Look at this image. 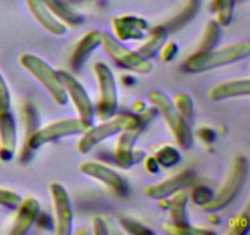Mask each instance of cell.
<instances>
[{"mask_svg": "<svg viewBox=\"0 0 250 235\" xmlns=\"http://www.w3.org/2000/svg\"><path fill=\"white\" fill-rule=\"evenodd\" d=\"M11 107V94L4 76L0 72V113L6 112Z\"/></svg>", "mask_w": 250, "mask_h": 235, "instance_id": "836d02e7", "label": "cell"}, {"mask_svg": "<svg viewBox=\"0 0 250 235\" xmlns=\"http://www.w3.org/2000/svg\"><path fill=\"white\" fill-rule=\"evenodd\" d=\"M160 164L161 168L170 169L172 166H176L177 164L181 163L182 157H181L180 151L172 146H163L156 151L155 156H154Z\"/></svg>", "mask_w": 250, "mask_h": 235, "instance_id": "83f0119b", "label": "cell"}, {"mask_svg": "<svg viewBox=\"0 0 250 235\" xmlns=\"http://www.w3.org/2000/svg\"><path fill=\"white\" fill-rule=\"evenodd\" d=\"M90 126L92 125L83 121L80 118H73V119H61L51 122L46 126L39 127L31 137L24 140L23 147H22L21 154H20V163H29L33 158L34 152L43 144L63 139V137L82 135Z\"/></svg>", "mask_w": 250, "mask_h": 235, "instance_id": "7a4b0ae2", "label": "cell"}, {"mask_svg": "<svg viewBox=\"0 0 250 235\" xmlns=\"http://www.w3.org/2000/svg\"><path fill=\"white\" fill-rule=\"evenodd\" d=\"M102 43V32L89 31L77 42L70 56V65L73 70L80 71L90 54L99 48Z\"/></svg>", "mask_w": 250, "mask_h": 235, "instance_id": "ac0fdd59", "label": "cell"}, {"mask_svg": "<svg viewBox=\"0 0 250 235\" xmlns=\"http://www.w3.org/2000/svg\"><path fill=\"white\" fill-rule=\"evenodd\" d=\"M136 121L137 115L121 114L103 120L102 124L97 125V126L92 125L84 134H82L83 136L78 141V151L82 154L89 153L95 146L102 143L105 140L115 136V135H119L120 132L124 131L126 127L131 126Z\"/></svg>", "mask_w": 250, "mask_h": 235, "instance_id": "52a82bcc", "label": "cell"}, {"mask_svg": "<svg viewBox=\"0 0 250 235\" xmlns=\"http://www.w3.org/2000/svg\"><path fill=\"white\" fill-rule=\"evenodd\" d=\"M248 158L244 156L236 157L224 185L215 193L211 202L208 203L205 207H203V210L209 213H215L221 210H225L242 192V190L246 186L247 180H248Z\"/></svg>", "mask_w": 250, "mask_h": 235, "instance_id": "5b68a950", "label": "cell"}, {"mask_svg": "<svg viewBox=\"0 0 250 235\" xmlns=\"http://www.w3.org/2000/svg\"><path fill=\"white\" fill-rule=\"evenodd\" d=\"M168 36H170V33H168L167 28L164 24L155 27L151 31L150 36L148 37L146 43L137 49V54L141 55L143 59H146V60L154 58L160 51L164 44L167 42Z\"/></svg>", "mask_w": 250, "mask_h": 235, "instance_id": "7402d4cb", "label": "cell"}, {"mask_svg": "<svg viewBox=\"0 0 250 235\" xmlns=\"http://www.w3.org/2000/svg\"><path fill=\"white\" fill-rule=\"evenodd\" d=\"M119 223L127 233H129V234H134V235L154 234L153 230L149 229V228L146 227L143 223L138 222V220L133 219V218L121 215V217L119 218Z\"/></svg>", "mask_w": 250, "mask_h": 235, "instance_id": "4dcf8cb0", "label": "cell"}, {"mask_svg": "<svg viewBox=\"0 0 250 235\" xmlns=\"http://www.w3.org/2000/svg\"><path fill=\"white\" fill-rule=\"evenodd\" d=\"M94 72L97 76L99 95L97 103L98 119L106 120L114 117L119 105L117 99V86L114 72L104 63H97L94 65Z\"/></svg>", "mask_w": 250, "mask_h": 235, "instance_id": "9c48e42d", "label": "cell"}, {"mask_svg": "<svg viewBox=\"0 0 250 235\" xmlns=\"http://www.w3.org/2000/svg\"><path fill=\"white\" fill-rule=\"evenodd\" d=\"M136 115L137 121L120 132L119 139L115 144L114 161L117 166L125 169V170L132 168L134 164L139 163L144 159L146 153L141 149H134V144H136L139 135L153 121V117L148 112H141Z\"/></svg>", "mask_w": 250, "mask_h": 235, "instance_id": "3957f363", "label": "cell"}, {"mask_svg": "<svg viewBox=\"0 0 250 235\" xmlns=\"http://www.w3.org/2000/svg\"><path fill=\"white\" fill-rule=\"evenodd\" d=\"M36 223L43 229H54V219L49 214L39 212L38 217H37Z\"/></svg>", "mask_w": 250, "mask_h": 235, "instance_id": "8d00e7d4", "label": "cell"}, {"mask_svg": "<svg viewBox=\"0 0 250 235\" xmlns=\"http://www.w3.org/2000/svg\"><path fill=\"white\" fill-rule=\"evenodd\" d=\"M58 73L60 76L61 81H62V85L65 87L66 93H67L68 99L72 100L73 105L77 110L80 119L93 125L95 114L94 105H93L92 100H90L89 95H88L87 91L84 90L82 83L67 71L59 70Z\"/></svg>", "mask_w": 250, "mask_h": 235, "instance_id": "8fae6325", "label": "cell"}, {"mask_svg": "<svg viewBox=\"0 0 250 235\" xmlns=\"http://www.w3.org/2000/svg\"><path fill=\"white\" fill-rule=\"evenodd\" d=\"M148 99L158 109L159 115H161L163 119L165 120L170 131L175 136L178 146L186 151L192 148L193 143H194V137H193V132L189 127V122L186 121L181 117L180 113L176 110L171 98L161 91L151 90L148 92Z\"/></svg>", "mask_w": 250, "mask_h": 235, "instance_id": "277c9868", "label": "cell"}, {"mask_svg": "<svg viewBox=\"0 0 250 235\" xmlns=\"http://www.w3.org/2000/svg\"><path fill=\"white\" fill-rule=\"evenodd\" d=\"M208 219H209V222L211 223V224H215V225H217V224H219V223H221V219H220V218L217 217V215L212 214V213H210V215H209V217H208Z\"/></svg>", "mask_w": 250, "mask_h": 235, "instance_id": "ab89813d", "label": "cell"}, {"mask_svg": "<svg viewBox=\"0 0 250 235\" xmlns=\"http://www.w3.org/2000/svg\"><path fill=\"white\" fill-rule=\"evenodd\" d=\"M144 166H146V169L150 174H158L161 169L160 164L158 163V161H156V158L154 156L144 158Z\"/></svg>", "mask_w": 250, "mask_h": 235, "instance_id": "f35d334b", "label": "cell"}, {"mask_svg": "<svg viewBox=\"0 0 250 235\" xmlns=\"http://www.w3.org/2000/svg\"><path fill=\"white\" fill-rule=\"evenodd\" d=\"M22 198L20 197L19 193L11 190H6V188H0V206H2V207L16 210Z\"/></svg>", "mask_w": 250, "mask_h": 235, "instance_id": "d6a6232c", "label": "cell"}, {"mask_svg": "<svg viewBox=\"0 0 250 235\" xmlns=\"http://www.w3.org/2000/svg\"><path fill=\"white\" fill-rule=\"evenodd\" d=\"M250 80L249 78H239V80L226 81L215 85L208 92V97L212 102L229 99V98L249 95Z\"/></svg>", "mask_w": 250, "mask_h": 235, "instance_id": "d6986e66", "label": "cell"}, {"mask_svg": "<svg viewBox=\"0 0 250 235\" xmlns=\"http://www.w3.org/2000/svg\"><path fill=\"white\" fill-rule=\"evenodd\" d=\"M93 232L94 234L102 235V234H109V229H107V225L105 223V220L103 218L97 217L93 219Z\"/></svg>", "mask_w": 250, "mask_h": 235, "instance_id": "74e56055", "label": "cell"}, {"mask_svg": "<svg viewBox=\"0 0 250 235\" xmlns=\"http://www.w3.org/2000/svg\"><path fill=\"white\" fill-rule=\"evenodd\" d=\"M24 1H26L27 7H28L33 19L46 32L58 37L65 36L67 33V26L59 21L42 0H24Z\"/></svg>", "mask_w": 250, "mask_h": 235, "instance_id": "2e32d148", "label": "cell"}, {"mask_svg": "<svg viewBox=\"0 0 250 235\" xmlns=\"http://www.w3.org/2000/svg\"><path fill=\"white\" fill-rule=\"evenodd\" d=\"M198 137H199L202 141L207 142V143H212V142L216 140L217 135L214 129L204 126V127H200V129L198 130Z\"/></svg>", "mask_w": 250, "mask_h": 235, "instance_id": "d590c367", "label": "cell"}, {"mask_svg": "<svg viewBox=\"0 0 250 235\" xmlns=\"http://www.w3.org/2000/svg\"><path fill=\"white\" fill-rule=\"evenodd\" d=\"M100 47L120 68L125 70L136 73H149L153 71L154 65L150 61L142 58L137 51L125 47L122 42L115 38L109 32H102Z\"/></svg>", "mask_w": 250, "mask_h": 235, "instance_id": "ba28073f", "label": "cell"}, {"mask_svg": "<svg viewBox=\"0 0 250 235\" xmlns=\"http://www.w3.org/2000/svg\"><path fill=\"white\" fill-rule=\"evenodd\" d=\"M46 5L51 14L65 24L70 26H80L85 21L82 14L73 10L65 0H42Z\"/></svg>", "mask_w": 250, "mask_h": 235, "instance_id": "ffe728a7", "label": "cell"}, {"mask_svg": "<svg viewBox=\"0 0 250 235\" xmlns=\"http://www.w3.org/2000/svg\"><path fill=\"white\" fill-rule=\"evenodd\" d=\"M76 233H77V234H80V233H88V230L87 229H83V228H82V229L77 230V232H76Z\"/></svg>", "mask_w": 250, "mask_h": 235, "instance_id": "60d3db41", "label": "cell"}, {"mask_svg": "<svg viewBox=\"0 0 250 235\" xmlns=\"http://www.w3.org/2000/svg\"><path fill=\"white\" fill-rule=\"evenodd\" d=\"M20 64L42 83L44 88L48 91L54 102L59 105H66L68 102L67 93L62 85L58 71L54 70L45 60L34 54L24 53L20 56Z\"/></svg>", "mask_w": 250, "mask_h": 235, "instance_id": "8992f818", "label": "cell"}, {"mask_svg": "<svg viewBox=\"0 0 250 235\" xmlns=\"http://www.w3.org/2000/svg\"><path fill=\"white\" fill-rule=\"evenodd\" d=\"M193 180H194V173L187 169V170L176 174L172 178L146 186L144 188V195L156 201L161 200V198H167L177 191L187 188L188 186L192 185Z\"/></svg>", "mask_w": 250, "mask_h": 235, "instance_id": "4fadbf2b", "label": "cell"}, {"mask_svg": "<svg viewBox=\"0 0 250 235\" xmlns=\"http://www.w3.org/2000/svg\"><path fill=\"white\" fill-rule=\"evenodd\" d=\"M168 201V213H170L171 222L175 224H187L188 220L187 213V203H188V193L186 188L177 191L173 195L170 196Z\"/></svg>", "mask_w": 250, "mask_h": 235, "instance_id": "603a6c76", "label": "cell"}, {"mask_svg": "<svg viewBox=\"0 0 250 235\" xmlns=\"http://www.w3.org/2000/svg\"><path fill=\"white\" fill-rule=\"evenodd\" d=\"M171 100H172V104L175 105L176 110L180 113L181 117L186 121L189 122L193 119V114H194V103H193L190 95H188L187 93L178 92L173 95Z\"/></svg>", "mask_w": 250, "mask_h": 235, "instance_id": "f1b7e54d", "label": "cell"}, {"mask_svg": "<svg viewBox=\"0 0 250 235\" xmlns=\"http://www.w3.org/2000/svg\"><path fill=\"white\" fill-rule=\"evenodd\" d=\"M17 146L16 122L9 110L0 113V159L9 162L14 158Z\"/></svg>", "mask_w": 250, "mask_h": 235, "instance_id": "9a60e30c", "label": "cell"}, {"mask_svg": "<svg viewBox=\"0 0 250 235\" xmlns=\"http://www.w3.org/2000/svg\"><path fill=\"white\" fill-rule=\"evenodd\" d=\"M249 230V210L247 208L243 213L237 214L236 217L229 219V228H227V234L243 235L248 233Z\"/></svg>", "mask_w": 250, "mask_h": 235, "instance_id": "f546056e", "label": "cell"}, {"mask_svg": "<svg viewBox=\"0 0 250 235\" xmlns=\"http://www.w3.org/2000/svg\"><path fill=\"white\" fill-rule=\"evenodd\" d=\"M178 46L175 42H166L163 46V48L160 49V59L164 63H170L173 59L177 56L178 54Z\"/></svg>", "mask_w": 250, "mask_h": 235, "instance_id": "e575fe53", "label": "cell"}, {"mask_svg": "<svg viewBox=\"0 0 250 235\" xmlns=\"http://www.w3.org/2000/svg\"><path fill=\"white\" fill-rule=\"evenodd\" d=\"M50 195L54 211V232L58 235L71 234L73 225V211L67 190L60 183H51Z\"/></svg>", "mask_w": 250, "mask_h": 235, "instance_id": "30bf717a", "label": "cell"}, {"mask_svg": "<svg viewBox=\"0 0 250 235\" xmlns=\"http://www.w3.org/2000/svg\"><path fill=\"white\" fill-rule=\"evenodd\" d=\"M17 210L16 218H15L14 225H12V235H23L29 232L33 224L36 223L37 217L41 212V205L38 200L32 196L23 198L20 202Z\"/></svg>", "mask_w": 250, "mask_h": 235, "instance_id": "e0dca14e", "label": "cell"}, {"mask_svg": "<svg viewBox=\"0 0 250 235\" xmlns=\"http://www.w3.org/2000/svg\"><path fill=\"white\" fill-rule=\"evenodd\" d=\"M221 38L222 26L216 20H211V21L208 22L207 27H205L204 34L202 37V42H200L197 51H205L216 48V46L219 44Z\"/></svg>", "mask_w": 250, "mask_h": 235, "instance_id": "cb8c5ba5", "label": "cell"}, {"mask_svg": "<svg viewBox=\"0 0 250 235\" xmlns=\"http://www.w3.org/2000/svg\"><path fill=\"white\" fill-rule=\"evenodd\" d=\"M236 0H212L211 11L215 14L216 21L222 27L229 26L233 17V10Z\"/></svg>", "mask_w": 250, "mask_h": 235, "instance_id": "d4e9b609", "label": "cell"}, {"mask_svg": "<svg viewBox=\"0 0 250 235\" xmlns=\"http://www.w3.org/2000/svg\"><path fill=\"white\" fill-rule=\"evenodd\" d=\"M161 229L164 233L168 235H208L215 234L211 229H204V228H198L194 225L187 224H175V223H163Z\"/></svg>", "mask_w": 250, "mask_h": 235, "instance_id": "484cf974", "label": "cell"}, {"mask_svg": "<svg viewBox=\"0 0 250 235\" xmlns=\"http://www.w3.org/2000/svg\"><path fill=\"white\" fill-rule=\"evenodd\" d=\"M214 190L210 188L209 186L205 185L195 186L192 190V193H190V196H192V202L202 208L205 207L208 203L211 202V200L214 198Z\"/></svg>", "mask_w": 250, "mask_h": 235, "instance_id": "1f68e13d", "label": "cell"}, {"mask_svg": "<svg viewBox=\"0 0 250 235\" xmlns=\"http://www.w3.org/2000/svg\"><path fill=\"white\" fill-rule=\"evenodd\" d=\"M250 55V43L248 41L236 42L217 49L205 51H195L188 56L182 68L186 72L200 73L229 64L238 63Z\"/></svg>", "mask_w": 250, "mask_h": 235, "instance_id": "6da1fadb", "label": "cell"}, {"mask_svg": "<svg viewBox=\"0 0 250 235\" xmlns=\"http://www.w3.org/2000/svg\"><path fill=\"white\" fill-rule=\"evenodd\" d=\"M22 117L24 124V140H27L41 127V118L36 105L32 103H27L24 105L22 109Z\"/></svg>", "mask_w": 250, "mask_h": 235, "instance_id": "4316f807", "label": "cell"}, {"mask_svg": "<svg viewBox=\"0 0 250 235\" xmlns=\"http://www.w3.org/2000/svg\"><path fill=\"white\" fill-rule=\"evenodd\" d=\"M78 168L82 174L104 184L117 197H126L128 195L129 188L125 179L119 173H116L114 169L109 168L105 164L99 163V162L87 161L82 162Z\"/></svg>", "mask_w": 250, "mask_h": 235, "instance_id": "7c38bea8", "label": "cell"}, {"mask_svg": "<svg viewBox=\"0 0 250 235\" xmlns=\"http://www.w3.org/2000/svg\"><path fill=\"white\" fill-rule=\"evenodd\" d=\"M200 5H202L200 0H187L185 7L176 16H173L172 19H170L167 22L164 24V26L167 28L168 33L178 32L183 27L187 26L188 24H190L199 12Z\"/></svg>", "mask_w": 250, "mask_h": 235, "instance_id": "44dd1931", "label": "cell"}, {"mask_svg": "<svg viewBox=\"0 0 250 235\" xmlns=\"http://www.w3.org/2000/svg\"><path fill=\"white\" fill-rule=\"evenodd\" d=\"M114 37L120 42L142 41L146 37L149 24L146 19L133 15H125L112 19Z\"/></svg>", "mask_w": 250, "mask_h": 235, "instance_id": "5bb4252c", "label": "cell"}]
</instances>
